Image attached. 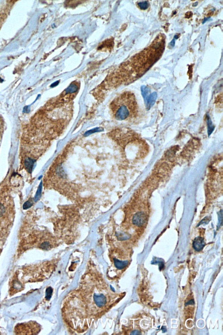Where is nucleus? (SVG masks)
<instances>
[{"mask_svg": "<svg viewBox=\"0 0 223 335\" xmlns=\"http://www.w3.org/2000/svg\"><path fill=\"white\" fill-rule=\"evenodd\" d=\"M157 93L154 92L147 95L144 99L145 102L147 109H150L155 103L157 99Z\"/></svg>", "mask_w": 223, "mask_h": 335, "instance_id": "6", "label": "nucleus"}, {"mask_svg": "<svg viewBox=\"0 0 223 335\" xmlns=\"http://www.w3.org/2000/svg\"><path fill=\"white\" fill-rule=\"evenodd\" d=\"M52 292V289L51 288H47V289L46 298L47 300H49L50 298H51Z\"/></svg>", "mask_w": 223, "mask_h": 335, "instance_id": "12", "label": "nucleus"}, {"mask_svg": "<svg viewBox=\"0 0 223 335\" xmlns=\"http://www.w3.org/2000/svg\"><path fill=\"white\" fill-rule=\"evenodd\" d=\"M15 330L17 335H36L40 332V327L36 322H29L18 324Z\"/></svg>", "mask_w": 223, "mask_h": 335, "instance_id": "3", "label": "nucleus"}, {"mask_svg": "<svg viewBox=\"0 0 223 335\" xmlns=\"http://www.w3.org/2000/svg\"><path fill=\"white\" fill-rule=\"evenodd\" d=\"M194 304V300H190V301H188V302H187L186 303H185V306H187V305H190V304Z\"/></svg>", "mask_w": 223, "mask_h": 335, "instance_id": "15", "label": "nucleus"}, {"mask_svg": "<svg viewBox=\"0 0 223 335\" xmlns=\"http://www.w3.org/2000/svg\"><path fill=\"white\" fill-rule=\"evenodd\" d=\"M205 245L204 240L203 238L198 237L194 239L193 242V247L196 251L199 252L203 248Z\"/></svg>", "mask_w": 223, "mask_h": 335, "instance_id": "4", "label": "nucleus"}, {"mask_svg": "<svg viewBox=\"0 0 223 335\" xmlns=\"http://www.w3.org/2000/svg\"><path fill=\"white\" fill-rule=\"evenodd\" d=\"M98 285L97 283L93 284L91 291L89 286L84 287L81 285L79 290H76V294H73L76 297L83 299H79L82 300L80 301L83 302V303H81L83 305L82 319H88V317L91 319V316L100 315L101 313L106 312L114 303L111 302V295L113 294L108 291V287L100 288Z\"/></svg>", "mask_w": 223, "mask_h": 335, "instance_id": "1", "label": "nucleus"}, {"mask_svg": "<svg viewBox=\"0 0 223 335\" xmlns=\"http://www.w3.org/2000/svg\"><path fill=\"white\" fill-rule=\"evenodd\" d=\"M113 261L114 267L118 270L123 269L127 266L128 263V261H121L116 258H114Z\"/></svg>", "mask_w": 223, "mask_h": 335, "instance_id": "7", "label": "nucleus"}, {"mask_svg": "<svg viewBox=\"0 0 223 335\" xmlns=\"http://www.w3.org/2000/svg\"><path fill=\"white\" fill-rule=\"evenodd\" d=\"M131 335H140V332L138 330H135L131 332Z\"/></svg>", "mask_w": 223, "mask_h": 335, "instance_id": "14", "label": "nucleus"}, {"mask_svg": "<svg viewBox=\"0 0 223 335\" xmlns=\"http://www.w3.org/2000/svg\"><path fill=\"white\" fill-rule=\"evenodd\" d=\"M138 6L141 9H143V10H145V9H147V8H148V2H147V1L139 2V3H138Z\"/></svg>", "mask_w": 223, "mask_h": 335, "instance_id": "11", "label": "nucleus"}, {"mask_svg": "<svg viewBox=\"0 0 223 335\" xmlns=\"http://www.w3.org/2000/svg\"><path fill=\"white\" fill-rule=\"evenodd\" d=\"M42 188V183H41L40 184L39 187H38V190H37L35 197L34 200L35 202L37 201L40 196L41 194Z\"/></svg>", "mask_w": 223, "mask_h": 335, "instance_id": "10", "label": "nucleus"}, {"mask_svg": "<svg viewBox=\"0 0 223 335\" xmlns=\"http://www.w3.org/2000/svg\"><path fill=\"white\" fill-rule=\"evenodd\" d=\"M4 121L3 118L0 116V145L2 140V136L4 133Z\"/></svg>", "mask_w": 223, "mask_h": 335, "instance_id": "8", "label": "nucleus"}, {"mask_svg": "<svg viewBox=\"0 0 223 335\" xmlns=\"http://www.w3.org/2000/svg\"><path fill=\"white\" fill-rule=\"evenodd\" d=\"M207 125H208V133L209 135H210L213 131L214 129V127L213 125L210 118L209 117V116H208L207 117Z\"/></svg>", "mask_w": 223, "mask_h": 335, "instance_id": "9", "label": "nucleus"}, {"mask_svg": "<svg viewBox=\"0 0 223 335\" xmlns=\"http://www.w3.org/2000/svg\"><path fill=\"white\" fill-rule=\"evenodd\" d=\"M110 109L113 118L119 121L131 120L138 112L136 97L130 92H123L116 97L110 104Z\"/></svg>", "mask_w": 223, "mask_h": 335, "instance_id": "2", "label": "nucleus"}, {"mask_svg": "<svg viewBox=\"0 0 223 335\" xmlns=\"http://www.w3.org/2000/svg\"><path fill=\"white\" fill-rule=\"evenodd\" d=\"M146 221V217L144 213L139 212L136 214L133 218V223L137 226H140L144 224Z\"/></svg>", "mask_w": 223, "mask_h": 335, "instance_id": "5", "label": "nucleus"}, {"mask_svg": "<svg viewBox=\"0 0 223 335\" xmlns=\"http://www.w3.org/2000/svg\"><path fill=\"white\" fill-rule=\"evenodd\" d=\"M32 204L30 202H27L23 205V208L24 209H27L29 208L30 207L32 206Z\"/></svg>", "mask_w": 223, "mask_h": 335, "instance_id": "13", "label": "nucleus"}]
</instances>
